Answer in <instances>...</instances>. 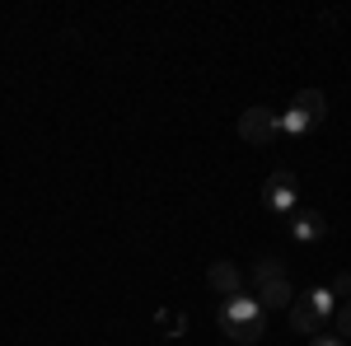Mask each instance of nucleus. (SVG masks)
<instances>
[{
    "label": "nucleus",
    "instance_id": "1",
    "mask_svg": "<svg viewBox=\"0 0 351 346\" xmlns=\"http://www.w3.org/2000/svg\"><path fill=\"white\" fill-rule=\"evenodd\" d=\"M216 323H220V332L230 337V342H239V346H253L263 332H267V309L253 299V295H230V299H220V309H216Z\"/></svg>",
    "mask_w": 351,
    "mask_h": 346
},
{
    "label": "nucleus",
    "instance_id": "2",
    "mask_svg": "<svg viewBox=\"0 0 351 346\" xmlns=\"http://www.w3.org/2000/svg\"><path fill=\"white\" fill-rule=\"evenodd\" d=\"M276 117H281V136H304V132H314V127H324L328 99L319 89H300L295 103L286 108V112H276Z\"/></svg>",
    "mask_w": 351,
    "mask_h": 346
},
{
    "label": "nucleus",
    "instance_id": "3",
    "mask_svg": "<svg viewBox=\"0 0 351 346\" xmlns=\"http://www.w3.org/2000/svg\"><path fill=\"white\" fill-rule=\"evenodd\" d=\"M281 136V117L271 112V108H248V112H239V140L243 145H271Z\"/></svg>",
    "mask_w": 351,
    "mask_h": 346
},
{
    "label": "nucleus",
    "instance_id": "4",
    "mask_svg": "<svg viewBox=\"0 0 351 346\" xmlns=\"http://www.w3.org/2000/svg\"><path fill=\"white\" fill-rule=\"evenodd\" d=\"M295 201H300V178L291 169H276L267 183H263V206H267L271 215H291Z\"/></svg>",
    "mask_w": 351,
    "mask_h": 346
},
{
    "label": "nucleus",
    "instance_id": "5",
    "mask_svg": "<svg viewBox=\"0 0 351 346\" xmlns=\"http://www.w3.org/2000/svg\"><path fill=\"white\" fill-rule=\"evenodd\" d=\"M286 319H291V328H295L300 337H319V332H324V323H328L324 314L309 304V295H295V304L286 309Z\"/></svg>",
    "mask_w": 351,
    "mask_h": 346
},
{
    "label": "nucleus",
    "instance_id": "6",
    "mask_svg": "<svg viewBox=\"0 0 351 346\" xmlns=\"http://www.w3.org/2000/svg\"><path fill=\"white\" fill-rule=\"evenodd\" d=\"M286 220H291V239H295V243H319L328 234V225H324V215H319V211H300V206H295Z\"/></svg>",
    "mask_w": 351,
    "mask_h": 346
},
{
    "label": "nucleus",
    "instance_id": "7",
    "mask_svg": "<svg viewBox=\"0 0 351 346\" xmlns=\"http://www.w3.org/2000/svg\"><path fill=\"white\" fill-rule=\"evenodd\" d=\"M206 286H211L220 299H230V295H239V291H243L239 271H234L230 262H211V267H206Z\"/></svg>",
    "mask_w": 351,
    "mask_h": 346
},
{
    "label": "nucleus",
    "instance_id": "8",
    "mask_svg": "<svg viewBox=\"0 0 351 346\" xmlns=\"http://www.w3.org/2000/svg\"><path fill=\"white\" fill-rule=\"evenodd\" d=\"M258 304H263V309H291V304H295L291 281H286V276H281V281H263V286H258Z\"/></svg>",
    "mask_w": 351,
    "mask_h": 346
},
{
    "label": "nucleus",
    "instance_id": "9",
    "mask_svg": "<svg viewBox=\"0 0 351 346\" xmlns=\"http://www.w3.org/2000/svg\"><path fill=\"white\" fill-rule=\"evenodd\" d=\"M253 276H258V286H263V281H281V276H286V262H281L276 253H267V258H258Z\"/></svg>",
    "mask_w": 351,
    "mask_h": 346
},
{
    "label": "nucleus",
    "instance_id": "10",
    "mask_svg": "<svg viewBox=\"0 0 351 346\" xmlns=\"http://www.w3.org/2000/svg\"><path fill=\"white\" fill-rule=\"evenodd\" d=\"M309 304H314L324 319H332V309H337V299H332V291H328V286H314V291H309Z\"/></svg>",
    "mask_w": 351,
    "mask_h": 346
},
{
    "label": "nucleus",
    "instance_id": "11",
    "mask_svg": "<svg viewBox=\"0 0 351 346\" xmlns=\"http://www.w3.org/2000/svg\"><path fill=\"white\" fill-rule=\"evenodd\" d=\"M160 328H164V337H183V332H188V319H183V314H173V309H164Z\"/></svg>",
    "mask_w": 351,
    "mask_h": 346
},
{
    "label": "nucleus",
    "instance_id": "12",
    "mask_svg": "<svg viewBox=\"0 0 351 346\" xmlns=\"http://www.w3.org/2000/svg\"><path fill=\"white\" fill-rule=\"evenodd\" d=\"M328 291H332V299H337V295H342V299H351V271H337Z\"/></svg>",
    "mask_w": 351,
    "mask_h": 346
},
{
    "label": "nucleus",
    "instance_id": "13",
    "mask_svg": "<svg viewBox=\"0 0 351 346\" xmlns=\"http://www.w3.org/2000/svg\"><path fill=\"white\" fill-rule=\"evenodd\" d=\"M337 337H351V299H347V309L337 314Z\"/></svg>",
    "mask_w": 351,
    "mask_h": 346
},
{
    "label": "nucleus",
    "instance_id": "14",
    "mask_svg": "<svg viewBox=\"0 0 351 346\" xmlns=\"http://www.w3.org/2000/svg\"><path fill=\"white\" fill-rule=\"evenodd\" d=\"M309 346H342L337 337H309Z\"/></svg>",
    "mask_w": 351,
    "mask_h": 346
}]
</instances>
